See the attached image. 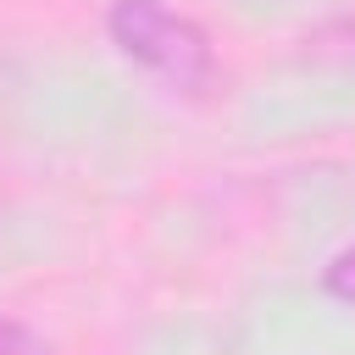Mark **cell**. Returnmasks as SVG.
<instances>
[{
  "mask_svg": "<svg viewBox=\"0 0 355 355\" xmlns=\"http://www.w3.org/2000/svg\"><path fill=\"white\" fill-rule=\"evenodd\" d=\"M105 28H111L116 50L128 61H139L144 72H155L166 89L200 94L216 78V55H211L205 28L166 0H116Z\"/></svg>",
  "mask_w": 355,
  "mask_h": 355,
  "instance_id": "6da1fadb",
  "label": "cell"
},
{
  "mask_svg": "<svg viewBox=\"0 0 355 355\" xmlns=\"http://www.w3.org/2000/svg\"><path fill=\"white\" fill-rule=\"evenodd\" d=\"M322 288H327L333 300L355 305V244H349V250H338V255L327 261V272H322Z\"/></svg>",
  "mask_w": 355,
  "mask_h": 355,
  "instance_id": "7a4b0ae2",
  "label": "cell"
},
{
  "mask_svg": "<svg viewBox=\"0 0 355 355\" xmlns=\"http://www.w3.org/2000/svg\"><path fill=\"white\" fill-rule=\"evenodd\" d=\"M322 39H344L338 50H344V55L355 61V22H344V28H333V33H322Z\"/></svg>",
  "mask_w": 355,
  "mask_h": 355,
  "instance_id": "3957f363",
  "label": "cell"
}]
</instances>
